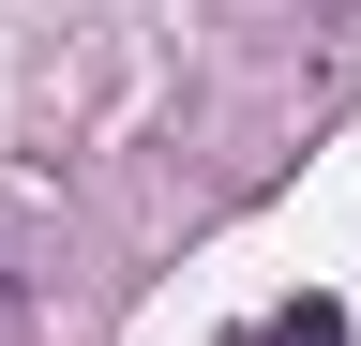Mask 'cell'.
<instances>
[{"mask_svg": "<svg viewBox=\"0 0 361 346\" xmlns=\"http://www.w3.org/2000/svg\"><path fill=\"white\" fill-rule=\"evenodd\" d=\"M256 346H346V301H316V286H301V301H286V316H271Z\"/></svg>", "mask_w": 361, "mask_h": 346, "instance_id": "6da1fadb", "label": "cell"}, {"mask_svg": "<svg viewBox=\"0 0 361 346\" xmlns=\"http://www.w3.org/2000/svg\"><path fill=\"white\" fill-rule=\"evenodd\" d=\"M30 331V286H16V256H0V346H16Z\"/></svg>", "mask_w": 361, "mask_h": 346, "instance_id": "7a4b0ae2", "label": "cell"}]
</instances>
